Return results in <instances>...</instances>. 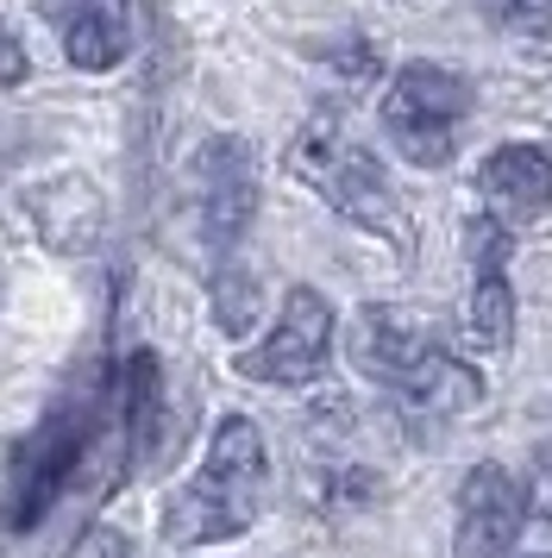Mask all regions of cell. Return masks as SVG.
I'll list each match as a JSON object with an SVG mask.
<instances>
[{
	"label": "cell",
	"mask_w": 552,
	"mask_h": 558,
	"mask_svg": "<svg viewBox=\"0 0 552 558\" xmlns=\"http://www.w3.org/2000/svg\"><path fill=\"white\" fill-rule=\"evenodd\" d=\"M232 364H239V377L276 383V389H301V383L326 377V364H333V302H326L321 289H308V282L289 289L276 327L251 352L232 357Z\"/></svg>",
	"instance_id": "5b68a950"
},
{
	"label": "cell",
	"mask_w": 552,
	"mask_h": 558,
	"mask_svg": "<svg viewBox=\"0 0 552 558\" xmlns=\"http://www.w3.org/2000/svg\"><path fill=\"white\" fill-rule=\"evenodd\" d=\"M25 214L50 252H88L100 239V195L82 177H50L25 195Z\"/></svg>",
	"instance_id": "7c38bea8"
},
{
	"label": "cell",
	"mask_w": 552,
	"mask_h": 558,
	"mask_svg": "<svg viewBox=\"0 0 552 558\" xmlns=\"http://www.w3.org/2000/svg\"><path fill=\"white\" fill-rule=\"evenodd\" d=\"M95 439V402H63L50 408L38 433L13 452V471H7V489H0V527L7 533H32L50 508L63 502V489L82 471V452Z\"/></svg>",
	"instance_id": "3957f363"
},
{
	"label": "cell",
	"mask_w": 552,
	"mask_h": 558,
	"mask_svg": "<svg viewBox=\"0 0 552 558\" xmlns=\"http://www.w3.org/2000/svg\"><path fill=\"white\" fill-rule=\"evenodd\" d=\"M527 527V496L502 464H477L465 489H458V527H452V553L458 558H502L515 553Z\"/></svg>",
	"instance_id": "52a82bcc"
},
{
	"label": "cell",
	"mask_w": 552,
	"mask_h": 558,
	"mask_svg": "<svg viewBox=\"0 0 552 558\" xmlns=\"http://www.w3.org/2000/svg\"><path fill=\"white\" fill-rule=\"evenodd\" d=\"M490 20H496L502 32H515V38L547 45L552 38V0H490Z\"/></svg>",
	"instance_id": "2e32d148"
},
{
	"label": "cell",
	"mask_w": 552,
	"mask_h": 558,
	"mask_svg": "<svg viewBox=\"0 0 552 558\" xmlns=\"http://www.w3.org/2000/svg\"><path fill=\"white\" fill-rule=\"evenodd\" d=\"M333 63H339L346 76H358V82L376 76V51H371V45H346V51H333Z\"/></svg>",
	"instance_id": "ffe728a7"
},
{
	"label": "cell",
	"mask_w": 552,
	"mask_h": 558,
	"mask_svg": "<svg viewBox=\"0 0 552 558\" xmlns=\"http://www.w3.org/2000/svg\"><path fill=\"white\" fill-rule=\"evenodd\" d=\"M214 314H220L226 332L251 327V314H257V282H251V270H220L214 277Z\"/></svg>",
	"instance_id": "9a60e30c"
},
{
	"label": "cell",
	"mask_w": 552,
	"mask_h": 558,
	"mask_svg": "<svg viewBox=\"0 0 552 558\" xmlns=\"http://www.w3.org/2000/svg\"><path fill=\"white\" fill-rule=\"evenodd\" d=\"M471 339L483 352H502L515 339V289H508V227L502 220H471Z\"/></svg>",
	"instance_id": "30bf717a"
},
{
	"label": "cell",
	"mask_w": 552,
	"mask_h": 558,
	"mask_svg": "<svg viewBox=\"0 0 552 558\" xmlns=\"http://www.w3.org/2000/svg\"><path fill=\"white\" fill-rule=\"evenodd\" d=\"M471 113V82L440 70V63H408L396 70L383 95V132L396 138V151L415 170H440L458 145V126Z\"/></svg>",
	"instance_id": "277c9868"
},
{
	"label": "cell",
	"mask_w": 552,
	"mask_h": 558,
	"mask_svg": "<svg viewBox=\"0 0 552 558\" xmlns=\"http://www.w3.org/2000/svg\"><path fill=\"white\" fill-rule=\"evenodd\" d=\"M195 214L207 252H232L245 239L251 214H257V163H251L245 138L220 132L195 151Z\"/></svg>",
	"instance_id": "8992f818"
},
{
	"label": "cell",
	"mask_w": 552,
	"mask_h": 558,
	"mask_svg": "<svg viewBox=\"0 0 552 558\" xmlns=\"http://www.w3.org/2000/svg\"><path fill=\"white\" fill-rule=\"evenodd\" d=\"M433 352H440V345H433L408 314H396V307H364V320H358V332H351V357H358V371L376 377V383H389L396 396L421 377Z\"/></svg>",
	"instance_id": "8fae6325"
},
{
	"label": "cell",
	"mask_w": 552,
	"mask_h": 558,
	"mask_svg": "<svg viewBox=\"0 0 552 558\" xmlns=\"http://www.w3.org/2000/svg\"><path fill=\"white\" fill-rule=\"evenodd\" d=\"M477 396H483V383H477L471 364H458L452 352H433L427 357V371L408 389H401V402L415 408H440V414H458V408H477Z\"/></svg>",
	"instance_id": "5bb4252c"
},
{
	"label": "cell",
	"mask_w": 552,
	"mask_h": 558,
	"mask_svg": "<svg viewBox=\"0 0 552 558\" xmlns=\"http://www.w3.org/2000/svg\"><path fill=\"white\" fill-rule=\"evenodd\" d=\"M527 521H540L552 527V439L547 446H533V464H527Z\"/></svg>",
	"instance_id": "e0dca14e"
},
{
	"label": "cell",
	"mask_w": 552,
	"mask_h": 558,
	"mask_svg": "<svg viewBox=\"0 0 552 558\" xmlns=\"http://www.w3.org/2000/svg\"><path fill=\"white\" fill-rule=\"evenodd\" d=\"M289 170H296L308 189H321V202L333 207V214H346L351 227L376 232V239H389V245H401V252L415 245V227H408V214H401L396 189H389V177H383V163H376L364 145H351L326 113L296 132Z\"/></svg>",
	"instance_id": "7a4b0ae2"
},
{
	"label": "cell",
	"mask_w": 552,
	"mask_h": 558,
	"mask_svg": "<svg viewBox=\"0 0 552 558\" xmlns=\"http://www.w3.org/2000/svg\"><path fill=\"white\" fill-rule=\"evenodd\" d=\"M13 82H25V51L13 38V26L0 20V88H13Z\"/></svg>",
	"instance_id": "ac0fdd59"
},
{
	"label": "cell",
	"mask_w": 552,
	"mask_h": 558,
	"mask_svg": "<svg viewBox=\"0 0 552 558\" xmlns=\"http://www.w3.org/2000/svg\"><path fill=\"white\" fill-rule=\"evenodd\" d=\"M264 483H271V452L264 433L245 414H226L214 427V446L201 458V471L170 496L164 508V539L170 546H214V539H239V533L264 514Z\"/></svg>",
	"instance_id": "6da1fadb"
},
{
	"label": "cell",
	"mask_w": 552,
	"mask_h": 558,
	"mask_svg": "<svg viewBox=\"0 0 552 558\" xmlns=\"http://www.w3.org/2000/svg\"><path fill=\"white\" fill-rule=\"evenodd\" d=\"M157 421H164V371H157V352H132L125 357V439H132V458H151Z\"/></svg>",
	"instance_id": "4fadbf2b"
},
{
	"label": "cell",
	"mask_w": 552,
	"mask_h": 558,
	"mask_svg": "<svg viewBox=\"0 0 552 558\" xmlns=\"http://www.w3.org/2000/svg\"><path fill=\"white\" fill-rule=\"evenodd\" d=\"M477 189H483V202H490V220L527 227V220L552 214V157L540 151V145H502V151L483 157Z\"/></svg>",
	"instance_id": "9c48e42d"
},
{
	"label": "cell",
	"mask_w": 552,
	"mask_h": 558,
	"mask_svg": "<svg viewBox=\"0 0 552 558\" xmlns=\"http://www.w3.org/2000/svg\"><path fill=\"white\" fill-rule=\"evenodd\" d=\"M70 558H132V546H125V539H120L113 527H95V533H88V539H82V546H75Z\"/></svg>",
	"instance_id": "d6986e66"
},
{
	"label": "cell",
	"mask_w": 552,
	"mask_h": 558,
	"mask_svg": "<svg viewBox=\"0 0 552 558\" xmlns=\"http://www.w3.org/2000/svg\"><path fill=\"white\" fill-rule=\"evenodd\" d=\"M38 13L57 26L63 57L88 76L125 63L132 51V0H38Z\"/></svg>",
	"instance_id": "ba28073f"
}]
</instances>
